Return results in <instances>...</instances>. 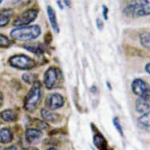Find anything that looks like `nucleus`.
Masks as SVG:
<instances>
[{
    "label": "nucleus",
    "instance_id": "obj_4",
    "mask_svg": "<svg viewBox=\"0 0 150 150\" xmlns=\"http://www.w3.org/2000/svg\"><path fill=\"white\" fill-rule=\"evenodd\" d=\"M9 62L11 66L21 70H30L35 66V62L32 58L24 54L15 55L10 57Z\"/></svg>",
    "mask_w": 150,
    "mask_h": 150
},
{
    "label": "nucleus",
    "instance_id": "obj_19",
    "mask_svg": "<svg viewBox=\"0 0 150 150\" xmlns=\"http://www.w3.org/2000/svg\"><path fill=\"white\" fill-rule=\"evenodd\" d=\"M11 45V41L5 35H0V47H7Z\"/></svg>",
    "mask_w": 150,
    "mask_h": 150
},
{
    "label": "nucleus",
    "instance_id": "obj_20",
    "mask_svg": "<svg viewBox=\"0 0 150 150\" xmlns=\"http://www.w3.org/2000/svg\"><path fill=\"white\" fill-rule=\"evenodd\" d=\"M112 123H113L114 126H115V127H116V129L119 132V134H120L121 136H123V128H122V127H121L120 123V121H119L118 117H114L113 120H112Z\"/></svg>",
    "mask_w": 150,
    "mask_h": 150
},
{
    "label": "nucleus",
    "instance_id": "obj_29",
    "mask_svg": "<svg viewBox=\"0 0 150 150\" xmlns=\"http://www.w3.org/2000/svg\"><path fill=\"white\" fill-rule=\"evenodd\" d=\"M47 150H57L56 149H54V148H50V149H48Z\"/></svg>",
    "mask_w": 150,
    "mask_h": 150
},
{
    "label": "nucleus",
    "instance_id": "obj_7",
    "mask_svg": "<svg viewBox=\"0 0 150 150\" xmlns=\"http://www.w3.org/2000/svg\"><path fill=\"white\" fill-rule=\"evenodd\" d=\"M38 13H39L38 10L35 9L26 10L25 12L22 13L17 17V19L13 21V25L21 27V26L29 25L30 23H32L36 19V17H38Z\"/></svg>",
    "mask_w": 150,
    "mask_h": 150
},
{
    "label": "nucleus",
    "instance_id": "obj_28",
    "mask_svg": "<svg viewBox=\"0 0 150 150\" xmlns=\"http://www.w3.org/2000/svg\"><path fill=\"white\" fill-rule=\"evenodd\" d=\"M2 102H3V94H2L1 91H0V105H1Z\"/></svg>",
    "mask_w": 150,
    "mask_h": 150
},
{
    "label": "nucleus",
    "instance_id": "obj_13",
    "mask_svg": "<svg viewBox=\"0 0 150 150\" xmlns=\"http://www.w3.org/2000/svg\"><path fill=\"white\" fill-rule=\"evenodd\" d=\"M93 144L99 150L107 149V142L101 134H96L93 136Z\"/></svg>",
    "mask_w": 150,
    "mask_h": 150
},
{
    "label": "nucleus",
    "instance_id": "obj_25",
    "mask_svg": "<svg viewBox=\"0 0 150 150\" xmlns=\"http://www.w3.org/2000/svg\"><path fill=\"white\" fill-rule=\"evenodd\" d=\"M63 2H64V4H65L68 7H70V6H71V0H63Z\"/></svg>",
    "mask_w": 150,
    "mask_h": 150
},
{
    "label": "nucleus",
    "instance_id": "obj_18",
    "mask_svg": "<svg viewBox=\"0 0 150 150\" xmlns=\"http://www.w3.org/2000/svg\"><path fill=\"white\" fill-rule=\"evenodd\" d=\"M140 42L143 47L150 49V32H143L140 35Z\"/></svg>",
    "mask_w": 150,
    "mask_h": 150
},
{
    "label": "nucleus",
    "instance_id": "obj_1",
    "mask_svg": "<svg viewBox=\"0 0 150 150\" xmlns=\"http://www.w3.org/2000/svg\"><path fill=\"white\" fill-rule=\"evenodd\" d=\"M123 13L128 17L148 16L150 14V0H132L127 3Z\"/></svg>",
    "mask_w": 150,
    "mask_h": 150
},
{
    "label": "nucleus",
    "instance_id": "obj_8",
    "mask_svg": "<svg viewBox=\"0 0 150 150\" xmlns=\"http://www.w3.org/2000/svg\"><path fill=\"white\" fill-rule=\"evenodd\" d=\"M47 107L50 110H55L64 105V98L60 93H51L47 97L46 101Z\"/></svg>",
    "mask_w": 150,
    "mask_h": 150
},
{
    "label": "nucleus",
    "instance_id": "obj_24",
    "mask_svg": "<svg viewBox=\"0 0 150 150\" xmlns=\"http://www.w3.org/2000/svg\"><path fill=\"white\" fill-rule=\"evenodd\" d=\"M96 25L97 26H98V28L99 30H102L103 29V27H104V25H103V22L101 21L99 18H98L96 20Z\"/></svg>",
    "mask_w": 150,
    "mask_h": 150
},
{
    "label": "nucleus",
    "instance_id": "obj_12",
    "mask_svg": "<svg viewBox=\"0 0 150 150\" xmlns=\"http://www.w3.org/2000/svg\"><path fill=\"white\" fill-rule=\"evenodd\" d=\"M25 49L28 51L32 52L35 54H41L44 52V47L41 43L35 42V43H27L24 46Z\"/></svg>",
    "mask_w": 150,
    "mask_h": 150
},
{
    "label": "nucleus",
    "instance_id": "obj_11",
    "mask_svg": "<svg viewBox=\"0 0 150 150\" xmlns=\"http://www.w3.org/2000/svg\"><path fill=\"white\" fill-rule=\"evenodd\" d=\"M135 108L139 113L144 114L150 110V104L145 99L139 98L135 102Z\"/></svg>",
    "mask_w": 150,
    "mask_h": 150
},
{
    "label": "nucleus",
    "instance_id": "obj_10",
    "mask_svg": "<svg viewBox=\"0 0 150 150\" xmlns=\"http://www.w3.org/2000/svg\"><path fill=\"white\" fill-rule=\"evenodd\" d=\"M47 15H48V17H49V21L50 25H51V27L53 28V29L54 30L55 32H59V27H58V24H57V16H56V13H55V10L53 9L52 6H48L47 8Z\"/></svg>",
    "mask_w": 150,
    "mask_h": 150
},
{
    "label": "nucleus",
    "instance_id": "obj_26",
    "mask_svg": "<svg viewBox=\"0 0 150 150\" xmlns=\"http://www.w3.org/2000/svg\"><path fill=\"white\" fill-rule=\"evenodd\" d=\"M145 71H147L149 74H150V63L145 65Z\"/></svg>",
    "mask_w": 150,
    "mask_h": 150
},
{
    "label": "nucleus",
    "instance_id": "obj_3",
    "mask_svg": "<svg viewBox=\"0 0 150 150\" xmlns=\"http://www.w3.org/2000/svg\"><path fill=\"white\" fill-rule=\"evenodd\" d=\"M42 98V86L39 81H35L25 100V108L28 112H33L40 105Z\"/></svg>",
    "mask_w": 150,
    "mask_h": 150
},
{
    "label": "nucleus",
    "instance_id": "obj_30",
    "mask_svg": "<svg viewBox=\"0 0 150 150\" xmlns=\"http://www.w3.org/2000/svg\"><path fill=\"white\" fill-rule=\"evenodd\" d=\"M3 0H0V3H2V2H3Z\"/></svg>",
    "mask_w": 150,
    "mask_h": 150
},
{
    "label": "nucleus",
    "instance_id": "obj_9",
    "mask_svg": "<svg viewBox=\"0 0 150 150\" xmlns=\"http://www.w3.org/2000/svg\"><path fill=\"white\" fill-rule=\"evenodd\" d=\"M25 137L28 142L30 143H35L40 140V138L42 137V133L40 130L33 128L28 129L25 132Z\"/></svg>",
    "mask_w": 150,
    "mask_h": 150
},
{
    "label": "nucleus",
    "instance_id": "obj_17",
    "mask_svg": "<svg viewBox=\"0 0 150 150\" xmlns=\"http://www.w3.org/2000/svg\"><path fill=\"white\" fill-rule=\"evenodd\" d=\"M138 123L143 127L150 128V110L138 118Z\"/></svg>",
    "mask_w": 150,
    "mask_h": 150
},
{
    "label": "nucleus",
    "instance_id": "obj_15",
    "mask_svg": "<svg viewBox=\"0 0 150 150\" xmlns=\"http://www.w3.org/2000/svg\"><path fill=\"white\" fill-rule=\"evenodd\" d=\"M0 117L6 122H13V121L16 120V119H17L16 113L11 109H6V110L3 111L0 113Z\"/></svg>",
    "mask_w": 150,
    "mask_h": 150
},
{
    "label": "nucleus",
    "instance_id": "obj_23",
    "mask_svg": "<svg viewBox=\"0 0 150 150\" xmlns=\"http://www.w3.org/2000/svg\"><path fill=\"white\" fill-rule=\"evenodd\" d=\"M103 17L105 20H108V9L105 6H103Z\"/></svg>",
    "mask_w": 150,
    "mask_h": 150
},
{
    "label": "nucleus",
    "instance_id": "obj_21",
    "mask_svg": "<svg viewBox=\"0 0 150 150\" xmlns=\"http://www.w3.org/2000/svg\"><path fill=\"white\" fill-rule=\"evenodd\" d=\"M23 79L28 83H33L35 82V78L33 75L29 73H26L23 75Z\"/></svg>",
    "mask_w": 150,
    "mask_h": 150
},
{
    "label": "nucleus",
    "instance_id": "obj_27",
    "mask_svg": "<svg viewBox=\"0 0 150 150\" xmlns=\"http://www.w3.org/2000/svg\"><path fill=\"white\" fill-rule=\"evenodd\" d=\"M6 150H18L17 149V148L16 146H10V148H8Z\"/></svg>",
    "mask_w": 150,
    "mask_h": 150
},
{
    "label": "nucleus",
    "instance_id": "obj_22",
    "mask_svg": "<svg viewBox=\"0 0 150 150\" xmlns=\"http://www.w3.org/2000/svg\"><path fill=\"white\" fill-rule=\"evenodd\" d=\"M10 21L9 17H6V16H3L0 15V27H3L7 25Z\"/></svg>",
    "mask_w": 150,
    "mask_h": 150
},
{
    "label": "nucleus",
    "instance_id": "obj_5",
    "mask_svg": "<svg viewBox=\"0 0 150 150\" xmlns=\"http://www.w3.org/2000/svg\"><path fill=\"white\" fill-rule=\"evenodd\" d=\"M131 90L133 93L150 102V86L142 79H134L131 83Z\"/></svg>",
    "mask_w": 150,
    "mask_h": 150
},
{
    "label": "nucleus",
    "instance_id": "obj_14",
    "mask_svg": "<svg viewBox=\"0 0 150 150\" xmlns=\"http://www.w3.org/2000/svg\"><path fill=\"white\" fill-rule=\"evenodd\" d=\"M13 139V134L9 129H0V143H9Z\"/></svg>",
    "mask_w": 150,
    "mask_h": 150
},
{
    "label": "nucleus",
    "instance_id": "obj_6",
    "mask_svg": "<svg viewBox=\"0 0 150 150\" xmlns=\"http://www.w3.org/2000/svg\"><path fill=\"white\" fill-rule=\"evenodd\" d=\"M60 72L58 69L50 67L47 69L43 76V83L47 89H53L57 86V83L60 79Z\"/></svg>",
    "mask_w": 150,
    "mask_h": 150
},
{
    "label": "nucleus",
    "instance_id": "obj_2",
    "mask_svg": "<svg viewBox=\"0 0 150 150\" xmlns=\"http://www.w3.org/2000/svg\"><path fill=\"white\" fill-rule=\"evenodd\" d=\"M41 34V28L39 25H28V26H21L12 30L10 35L13 39L19 41H32Z\"/></svg>",
    "mask_w": 150,
    "mask_h": 150
},
{
    "label": "nucleus",
    "instance_id": "obj_16",
    "mask_svg": "<svg viewBox=\"0 0 150 150\" xmlns=\"http://www.w3.org/2000/svg\"><path fill=\"white\" fill-rule=\"evenodd\" d=\"M41 116L44 120L51 121V122L56 121L58 117L57 114L51 112L49 109H47V108H42L41 110Z\"/></svg>",
    "mask_w": 150,
    "mask_h": 150
}]
</instances>
